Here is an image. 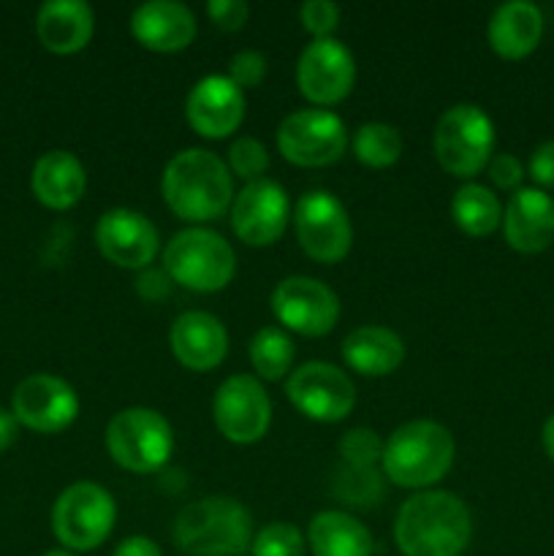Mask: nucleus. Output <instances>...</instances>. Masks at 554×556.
I'll return each mask as SVG.
<instances>
[{
	"label": "nucleus",
	"instance_id": "0eeeda50",
	"mask_svg": "<svg viewBox=\"0 0 554 556\" xmlns=\"http://www.w3.org/2000/svg\"><path fill=\"white\" fill-rule=\"evenodd\" d=\"M106 448L123 470L136 476L158 472L172 459V424L152 407H125L109 421Z\"/></svg>",
	"mask_w": 554,
	"mask_h": 556
},
{
	"label": "nucleus",
	"instance_id": "58836bf2",
	"mask_svg": "<svg viewBox=\"0 0 554 556\" xmlns=\"http://www.w3.org/2000/svg\"><path fill=\"white\" fill-rule=\"evenodd\" d=\"M112 556H163V552L152 538L134 535V538H125V541L114 548Z\"/></svg>",
	"mask_w": 554,
	"mask_h": 556
},
{
	"label": "nucleus",
	"instance_id": "f8f14e48",
	"mask_svg": "<svg viewBox=\"0 0 554 556\" xmlns=\"http://www.w3.org/2000/svg\"><path fill=\"white\" fill-rule=\"evenodd\" d=\"M215 427L228 443H259L272 424V402L253 375H231L223 380L212 400Z\"/></svg>",
	"mask_w": 554,
	"mask_h": 556
},
{
	"label": "nucleus",
	"instance_id": "bb28decb",
	"mask_svg": "<svg viewBox=\"0 0 554 556\" xmlns=\"http://www.w3.org/2000/svg\"><path fill=\"white\" fill-rule=\"evenodd\" d=\"M451 217L467 237L483 239L503 223V206L487 185L467 182L451 199Z\"/></svg>",
	"mask_w": 554,
	"mask_h": 556
},
{
	"label": "nucleus",
	"instance_id": "9b49d317",
	"mask_svg": "<svg viewBox=\"0 0 554 556\" xmlns=\"http://www.w3.org/2000/svg\"><path fill=\"white\" fill-rule=\"evenodd\" d=\"M286 394L302 416L320 424H337L351 416L356 386L329 362H304L288 375Z\"/></svg>",
	"mask_w": 554,
	"mask_h": 556
},
{
	"label": "nucleus",
	"instance_id": "393cba45",
	"mask_svg": "<svg viewBox=\"0 0 554 556\" xmlns=\"http://www.w3.org/2000/svg\"><path fill=\"white\" fill-rule=\"evenodd\" d=\"M342 358L367 378L391 375L405 358V342L386 326H358L342 340Z\"/></svg>",
	"mask_w": 554,
	"mask_h": 556
},
{
	"label": "nucleus",
	"instance_id": "39448f33",
	"mask_svg": "<svg viewBox=\"0 0 554 556\" xmlns=\"http://www.w3.org/2000/svg\"><path fill=\"white\" fill-rule=\"evenodd\" d=\"M163 269L177 286L196 293L223 291L234 280V248L210 228H185L163 250Z\"/></svg>",
	"mask_w": 554,
	"mask_h": 556
},
{
	"label": "nucleus",
	"instance_id": "f704fd0d",
	"mask_svg": "<svg viewBox=\"0 0 554 556\" xmlns=\"http://www.w3.org/2000/svg\"><path fill=\"white\" fill-rule=\"evenodd\" d=\"M487 168H489V179H492L500 190H514L516 193L521 179H525V166H521L519 157L511 155V152H500V155H494Z\"/></svg>",
	"mask_w": 554,
	"mask_h": 556
},
{
	"label": "nucleus",
	"instance_id": "b1692460",
	"mask_svg": "<svg viewBox=\"0 0 554 556\" xmlns=\"http://www.w3.org/2000/svg\"><path fill=\"white\" fill-rule=\"evenodd\" d=\"M30 188L33 195L49 210H71L87 190L85 166L74 152L49 150L33 166Z\"/></svg>",
	"mask_w": 554,
	"mask_h": 556
},
{
	"label": "nucleus",
	"instance_id": "20e7f679",
	"mask_svg": "<svg viewBox=\"0 0 554 556\" xmlns=\"http://www.w3.org/2000/svg\"><path fill=\"white\" fill-rule=\"evenodd\" d=\"M174 543L188 556H242L253 543V521L234 497H204L179 510Z\"/></svg>",
	"mask_w": 554,
	"mask_h": 556
},
{
	"label": "nucleus",
	"instance_id": "423d86ee",
	"mask_svg": "<svg viewBox=\"0 0 554 556\" xmlns=\"http://www.w3.org/2000/svg\"><path fill=\"white\" fill-rule=\"evenodd\" d=\"M435 157L459 179L476 177L489 166L494 152V123L476 103H456L435 125Z\"/></svg>",
	"mask_w": 554,
	"mask_h": 556
},
{
	"label": "nucleus",
	"instance_id": "2eb2a0df",
	"mask_svg": "<svg viewBox=\"0 0 554 556\" xmlns=\"http://www.w3.org/2000/svg\"><path fill=\"white\" fill-rule=\"evenodd\" d=\"M11 413L20 427L38 434H58L79 416V396L58 375H30L11 394Z\"/></svg>",
	"mask_w": 554,
	"mask_h": 556
},
{
	"label": "nucleus",
	"instance_id": "a878e982",
	"mask_svg": "<svg viewBox=\"0 0 554 556\" xmlns=\"http://www.w3.org/2000/svg\"><path fill=\"white\" fill-rule=\"evenodd\" d=\"M313 556H373V535L367 527L342 510H320L307 527Z\"/></svg>",
	"mask_w": 554,
	"mask_h": 556
},
{
	"label": "nucleus",
	"instance_id": "473e14b6",
	"mask_svg": "<svg viewBox=\"0 0 554 556\" xmlns=\"http://www.w3.org/2000/svg\"><path fill=\"white\" fill-rule=\"evenodd\" d=\"M299 20H302L304 30L315 38H331V33L340 25V5L331 0H307L299 9Z\"/></svg>",
	"mask_w": 554,
	"mask_h": 556
},
{
	"label": "nucleus",
	"instance_id": "cd10ccee",
	"mask_svg": "<svg viewBox=\"0 0 554 556\" xmlns=\"http://www.w3.org/2000/svg\"><path fill=\"white\" fill-rule=\"evenodd\" d=\"M250 364H253L255 375L264 380H280L286 378L288 369H293V342L277 326H266V329L255 331L250 340Z\"/></svg>",
	"mask_w": 554,
	"mask_h": 556
},
{
	"label": "nucleus",
	"instance_id": "aec40b11",
	"mask_svg": "<svg viewBox=\"0 0 554 556\" xmlns=\"http://www.w3.org/2000/svg\"><path fill=\"white\" fill-rule=\"evenodd\" d=\"M172 353L182 367L193 372H210L221 367L228 353V331L212 313L190 309L182 313L172 326Z\"/></svg>",
	"mask_w": 554,
	"mask_h": 556
},
{
	"label": "nucleus",
	"instance_id": "f3484780",
	"mask_svg": "<svg viewBox=\"0 0 554 556\" xmlns=\"http://www.w3.org/2000/svg\"><path fill=\"white\" fill-rule=\"evenodd\" d=\"M96 248L119 269H150L161 248V237L150 217L117 206L98 217Z\"/></svg>",
	"mask_w": 554,
	"mask_h": 556
},
{
	"label": "nucleus",
	"instance_id": "4468645a",
	"mask_svg": "<svg viewBox=\"0 0 554 556\" xmlns=\"http://www.w3.org/2000/svg\"><path fill=\"white\" fill-rule=\"evenodd\" d=\"M356 81L351 49L337 38H315L302 49L297 63V85L315 106H335Z\"/></svg>",
	"mask_w": 554,
	"mask_h": 556
},
{
	"label": "nucleus",
	"instance_id": "c756f323",
	"mask_svg": "<svg viewBox=\"0 0 554 556\" xmlns=\"http://www.w3.org/2000/svg\"><path fill=\"white\" fill-rule=\"evenodd\" d=\"M253 556H304V538L299 527L288 521H272L261 527L250 543Z\"/></svg>",
	"mask_w": 554,
	"mask_h": 556
},
{
	"label": "nucleus",
	"instance_id": "ea45409f",
	"mask_svg": "<svg viewBox=\"0 0 554 556\" xmlns=\"http://www.w3.org/2000/svg\"><path fill=\"white\" fill-rule=\"evenodd\" d=\"M16 438H20V421H16L14 413L0 407V454L9 451L16 443Z\"/></svg>",
	"mask_w": 554,
	"mask_h": 556
},
{
	"label": "nucleus",
	"instance_id": "4c0bfd02",
	"mask_svg": "<svg viewBox=\"0 0 554 556\" xmlns=\"http://www.w3.org/2000/svg\"><path fill=\"white\" fill-rule=\"evenodd\" d=\"M136 291L147 302H161L168 291H172V277L166 275V269H141V275L136 277Z\"/></svg>",
	"mask_w": 554,
	"mask_h": 556
},
{
	"label": "nucleus",
	"instance_id": "79ce46f5",
	"mask_svg": "<svg viewBox=\"0 0 554 556\" xmlns=\"http://www.w3.org/2000/svg\"><path fill=\"white\" fill-rule=\"evenodd\" d=\"M43 556H74V554L65 552V548H52V552H47Z\"/></svg>",
	"mask_w": 554,
	"mask_h": 556
},
{
	"label": "nucleus",
	"instance_id": "c85d7f7f",
	"mask_svg": "<svg viewBox=\"0 0 554 556\" xmlns=\"http://www.w3.org/2000/svg\"><path fill=\"white\" fill-rule=\"evenodd\" d=\"M353 155L369 168L394 166L402 155V136L389 123H367L353 136Z\"/></svg>",
	"mask_w": 554,
	"mask_h": 556
},
{
	"label": "nucleus",
	"instance_id": "dca6fc26",
	"mask_svg": "<svg viewBox=\"0 0 554 556\" xmlns=\"http://www.w3.org/2000/svg\"><path fill=\"white\" fill-rule=\"evenodd\" d=\"M291 217L288 193L275 179H255L248 182L231 204V228L244 244L266 248L282 237Z\"/></svg>",
	"mask_w": 554,
	"mask_h": 556
},
{
	"label": "nucleus",
	"instance_id": "2f4dec72",
	"mask_svg": "<svg viewBox=\"0 0 554 556\" xmlns=\"http://www.w3.org/2000/svg\"><path fill=\"white\" fill-rule=\"evenodd\" d=\"M383 454V443L373 429H353L340 440V456L348 467H375Z\"/></svg>",
	"mask_w": 554,
	"mask_h": 556
},
{
	"label": "nucleus",
	"instance_id": "5701e85b",
	"mask_svg": "<svg viewBox=\"0 0 554 556\" xmlns=\"http://www.w3.org/2000/svg\"><path fill=\"white\" fill-rule=\"evenodd\" d=\"M92 30H96V16L85 0H49L38 9L36 33L49 52H81L90 43Z\"/></svg>",
	"mask_w": 554,
	"mask_h": 556
},
{
	"label": "nucleus",
	"instance_id": "f03ea898",
	"mask_svg": "<svg viewBox=\"0 0 554 556\" xmlns=\"http://www.w3.org/2000/svg\"><path fill=\"white\" fill-rule=\"evenodd\" d=\"M473 538L467 505L451 492H418L405 500L394 521L402 556H459Z\"/></svg>",
	"mask_w": 554,
	"mask_h": 556
},
{
	"label": "nucleus",
	"instance_id": "72a5a7b5",
	"mask_svg": "<svg viewBox=\"0 0 554 556\" xmlns=\"http://www.w3.org/2000/svg\"><path fill=\"white\" fill-rule=\"evenodd\" d=\"M266 76V58L255 49H242V52L234 54L228 60V79L239 87V90H248V87H259Z\"/></svg>",
	"mask_w": 554,
	"mask_h": 556
},
{
	"label": "nucleus",
	"instance_id": "7ed1b4c3",
	"mask_svg": "<svg viewBox=\"0 0 554 556\" xmlns=\"http://www.w3.org/2000/svg\"><path fill=\"white\" fill-rule=\"evenodd\" d=\"M454 434L438 421H407L396 427L383 443L380 467L394 486L429 489L443 481L454 465Z\"/></svg>",
	"mask_w": 554,
	"mask_h": 556
},
{
	"label": "nucleus",
	"instance_id": "6e6552de",
	"mask_svg": "<svg viewBox=\"0 0 554 556\" xmlns=\"http://www.w3.org/2000/svg\"><path fill=\"white\" fill-rule=\"evenodd\" d=\"M117 505L103 486L90 481L71 483L52 508V532L65 552H92L114 530Z\"/></svg>",
	"mask_w": 554,
	"mask_h": 556
},
{
	"label": "nucleus",
	"instance_id": "6ab92c4d",
	"mask_svg": "<svg viewBox=\"0 0 554 556\" xmlns=\"http://www.w3.org/2000/svg\"><path fill=\"white\" fill-rule=\"evenodd\" d=\"M503 233L516 253H543L554 242V199L541 188H519L503 212Z\"/></svg>",
	"mask_w": 554,
	"mask_h": 556
},
{
	"label": "nucleus",
	"instance_id": "c9c22d12",
	"mask_svg": "<svg viewBox=\"0 0 554 556\" xmlns=\"http://www.w3.org/2000/svg\"><path fill=\"white\" fill-rule=\"evenodd\" d=\"M206 14L221 30H242L250 16V5L244 0H210Z\"/></svg>",
	"mask_w": 554,
	"mask_h": 556
},
{
	"label": "nucleus",
	"instance_id": "1a4fd4ad",
	"mask_svg": "<svg viewBox=\"0 0 554 556\" xmlns=\"http://www.w3.org/2000/svg\"><path fill=\"white\" fill-rule=\"evenodd\" d=\"M345 144V123L329 109H299L277 128V150L293 166H331L342 157Z\"/></svg>",
	"mask_w": 554,
	"mask_h": 556
},
{
	"label": "nucleus",
	"instance_id": "9d476101",
	"mask_svg": "<svg viewBox=\"0 0 554 556\" xmlns=\"http://www.w3.org/2000/svg\"><path fill=\"white\" fill-rule=\"evenodd\" d=\"M293 228L304 253L318 264H337L351 253V217L329 190H307L299 199L293 210Z\"/></svg>",
	"mask_w": 554,
	"mask_h": 556
},
{
	"label": "nucleus",
	"instance_id": "e433bc0d",
	"mask_svg": "<svg viewBox=\"0 0 554 556\" xmlns=\"http://www.w3.org/2000/svg\"><path fill=\"white\" fill-rule=\"evenodd\" d=\"M530 172L532 182L541 185V188H554V139L552 141H543L532 150L530 155Z\"/></svg>",
	"mask_w": 554,
	"mask_h": 556
},
{
	"label": "nucleus",
	"instance_id": "a211bd4d",
	"mask_svg": "<svg viewBox=\"0 0 554 556\" xmlns=\"http://www.w3.org/2000/svg\"><path fill=\"white\" fill-rule=\"evenodd\" d=\"M190 128L204 139H226L244 119V90H239L228 76H204L188 92L185 103Z\"/></svg>",
	"mask_w": 554,
	"mask_h": 556
},
{
	"label": "nucleus",
	"instance_id": "ddd939ff",
	"mask_svg": "<svg viewBox=\"0 0 554 556\" xmlns=\"http://www.w3.org/2000/svg\"><path fill=\"white\" fill-rule=\"evenodd\" d=\"M272 313L297 334L324 337L340 320V299L326 282L293 275L272 291Z\"/></svg>",
	"mask_w": 554,
	"mask_h": 556
},
{
	"label": "nucleus",
	"instance_id": "4be33fe9",
	"mask_svg": "<svg viewBox=\"0 0 554 556\" xmlns=\"http://www.w3.org/2000/svg\"><path fill=\"white\" fill-rule=\"evenodd\" d=\"M543 36V14L536 3L511 0L489 16L487 38L494 54L503 60H521L532 54Z\"/></svg>",
	"mask_w": 554,
	"mask_h": 556
},
{
	"label": "nucleus",
	"instance_id": "a19ab883",
	"mask_svg": "<svg viewBox=\"0 0 554 556\" xmlns=\"http://www.w3.org/2000/svg\"><path fill=\"white\" fill-rule=\"evenodd\" d=\"M541 443H543V451H546L549 459L554 462V413L546 418V424H543V429H541Z\"/></svg>",
	"mask_w": 554,
	"mask_h": 556
},
{
	"label": "nucleus",
	"instance_id": "412c9836",
	"mask_svg": "<svg viewBox=\"0 0 554 556\" xmlns=\"http://www.w3.org/2000/svg\"><path fill=\"white\" fill-rule=\"evenodd\" d=\"M130 33L152 52H179L196 38V16L179 0H150L130 14Z\"/></svg>",
	"mask_w": 554,
	"mask_h": 556
},
{
	"label": "nucleus",
	"instance_id": "7c9ffc66",
	"mask_svg": "<svg viewBox=\"0 0 554 556\" xmlns=\"http://www.w3.org/2000/svg\"><path fill=\"white\" fill-rule=\"evenodd\" d=\"M266 168H269V152L259 139L242 136V139L228 147V172L234 177L244 179V182H255V179H264Z\"/></svg>",
	"mask_w": 554,
	"mask_h": 556
},
{
	"label": "nucleus",
	"instance_id": "f257e3e1",
	"mask_svg": "<svg viewBox=\"0 0 554 556\" xmlns=\"http://www.w3.org/2000/svg\"><path fill=\"white\" fill-rule=\"evenodd\" d=\"M161 193L179 220L210 223L231 210L234 179L215 152L190 147L166 163Z\"/></svg>",
	"mask_w": 554,
	"mask_h": 556
}]
</instances>
